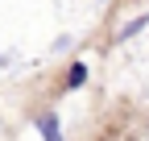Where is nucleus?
<instances>
[{
  "instance_id": "nucleus-1",
  "label": "nucleus",
  "mask_w": 149,
  "mask_h": 141,
  "mask_svg": "<svg viewBox=\"0 0 149 141\" xmlns=\"http://www.w3.org/2000/svg\"><path fill=\"white\" fill-rule=\"evenodd\" d=\"M37 133H42V137H62V125H58V116H54V112L37 116Z\"/></svg>"
},
{
  "instance_id": "nucleus-2",
  "label": "nucleus",
  "mask_w": 149,
  "mask_h": 141,
  "mask_svg": "<svg viewBox=\"0 0 149 141\" xmlns=\"http://www.w3.org/2000/svg\"><path fill=\"white\" fill-rule=\"evenodd\" d=\"M145 25H149V13H141V17H137V21H128V25H124V29L116 33V42H128V38H133V33H141Z\"/></svg>"
},
{
  "instance_id": "nucleus-3",
  "label": "nucleus",
  "mask_w": 149,
  "mask_h": 141,
  "mask_svg": "<svg viewBox=\"0 0 149 141\" xmlns=\"http://www.w3.org/2000/svg\"><path fill=\"white\" fill-rule=\"evenodd\" d=\"M87 83V66L83 62H70V70H66V87H83Z\"/></svg>"
}]
</instances>
